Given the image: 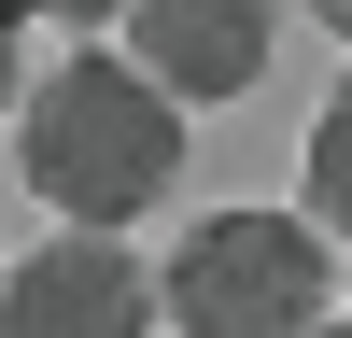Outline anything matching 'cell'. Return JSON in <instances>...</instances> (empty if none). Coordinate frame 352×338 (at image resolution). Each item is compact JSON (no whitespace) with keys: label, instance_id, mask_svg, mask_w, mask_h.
<instances>
[{"label":"cell","instance_id":"10","mask_svg":"<svg viewBox=\"0 0 352 338\" xmlns=\"http://www.w3.org/2000/svg\"><path fill=\"white\" fill-rule=\"evenodd\" d=\"M310 338H352V310H324V324H310Z\"/></svg>","mask_w":352,"mask_h":338},{"label":"cell","instance_id":"4","mask_svg":"<svg viewBox=\"0 0 352 338\" xmlns=\"http://www.w3.org/2000/svg\"><path fill=\"white\" fill-rule=\"evenodd\" d=\"M127 71L155 84L169 113H197V99H240L254 71H268V0H127Z\"/></svg>","mask_w":352,"mask_h":338},{"label":"cell","instance_id":"5","mask_svg":"<svg viewBox=\"0 0 352 338\" xmlns=\"http://www.w3.org/2000/svg\"><path fill=\"white\" fill-rule=\"evenodd\" d=\"M310 225H324V240H352V84L310 113Z\"/></svg>","mask_w":352,"mask_h":338},{"label":"cell","instance_id":"2","mask_svg":"<svg viewBox=\"0 0 352 338\" xmlns=\"http://www.w3.org/2000/svg\"><path fill=\"white\" fill-rule=\"evenodd\" d=\"M155 310L184 338H310L338 310V254H324V225H296V212H212V225H184Z\"/></svg>","mask_w":352,"mask_h":338},{"label":"cell","instance_id":"1","mask_svg":"<svg viewBox=\"0 0 352 338\" xmlns=\"http://www.w3.org/2000/svg\"><path fill=\"white\" fill-rule=\"evenodd\" d=\"M14 155H28V197L43 212H71V225H141L169 183H184V113L155 99V84L127 71V56H71V71H43V84H14Z\"/></svg>","mask_w":352,"mask_h":338},{"label":"cell","instance_id":"6","mask_svg":"<svg viewBox=\"0 0 352 338\" xmlns=\"http://www.w3.org/2000/svg\"><path fill=\"white\" fill-rule=\"evenodd\" d=\"M43 14H71V28H99V14H127V0H43Z\"/></svg>","mask_w":352,"mask_h":338},{"label":"cell","instance_id":"7","mask_svg":"<svg viewBox=\"0 0 352 338\" xmlns=\"http://www.w3.org/2000/svg\"><path fill=\"white\" fill-rule=\"evenodd\" d=\"M14 84H28V71H14V28H0V113H14Z\"/></svg>","mask_w":352,"mask_h":338},{"label":"cell","instance_id":"8","mask_svg":"<svg viewBox=\"0 0 352 338\" xmlns=\"http://www.w3.org/2000/svg\"><path fill=\"white\" fill-rule=\"evenodd\" d=\"M310 14H324V28H338V43H352V0H310Z\"/></svg>","mask_w":352,"mask_h":338},{"label":"cell","instance_id":"9","mask_svg":"<svg viewBox=\"0 0 352 338\" xmlns=\"http://www.w3.org/2000/svg\"><path fill=\"white\" fill-rule=\"evenodd\" d=\"M28 14H43V0H0V28H28Z\"/></svg>","mask_w":352,"mask_h":338},{"label":"cell","instance_id":"3","mask_svg":"<svg viewBox=\"0 0 352 338\" xmlns=\"http://www.w3.org/2000/svg\"><path fill=\"white\" fill-rule=\"evenodd\" d=\"M141 324H155V268L127 240H99V225L0 268V338H141Z\"/></svg>","mask_w":352,"mask_h":338}]
</instances>
